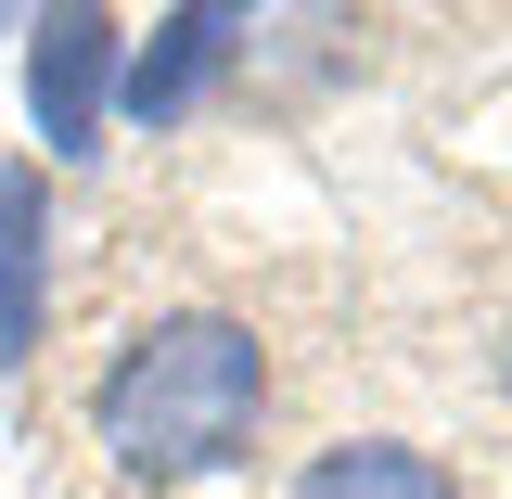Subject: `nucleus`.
<instances>
[{
	"label": "nucleus",
	"mask_w": 512,
	"mask_h": 499,
	"mask_svg": "<svg viewBox=\"0 0 512 499\" xmlns=\"http://www.w3.org/2000/svg\"><path fill=\"white\" fill-rule=\"evenodd\" d=\"M39 333H52V180L0 167V384L39 359Z\"/></svg>",
	"instance_id": "nucleus-3"
},
{
	"label": "nucleus",
	"mask_w": 512,
	"mask_h": 499,
	"mask_svg": "<svg viewBox=\"0 0 512 499\" xmlns=\"http://www.w3.org/2000/svg\"><path fill=\"white\" fill-rule=\"evenodd\" d=\"M500 397H512V320H500Z\"/></svg>",
	"instance_id": "nucleus-6"
},
{
	"label": "nucleus",
	"mask_w": 512,
	"mask_h": 499,
	"mask_svg": "<svg viewBox=\"0 0 512 499\" xmlns=\"http://www.w3.org/2000/svg\"><path fill=\"white\" fill-rule=\"evenodd\" d=\"M244 52V13H218V0H192V13H167L141 52H128V116L141 128H180L205 90H218V64Z\"/></svg>",
	"instance_id": "nucleus-4"
},
{
	"label": "nucleus",
	"mask_w": 512,
	"mask_h": 499,
	"mask_svg": "<svg viewBox=\"0 0 512 499\" xmlns=\"http://www.w3.org/2000/svg\"><path fill=\"white\" fill-rule=\"evenodd\" d=\"M116 52H128L116 13H39V26H26V116H39L52 154H90V141H103Z\"/></svg>",
	"instance_id": "nucleus-2"
},
{
	"label": "nucleus",
	"mask_w": 512,
	"mask_h": 499,
	"mask_svg": "<svg viewBox=\"0 0 512 499\" xmlns=\"http://www.w3.org/2000/svg\"><path fill=\"white\" fill-rule=\"evenodd\" d=\"M269 436V333L231 308H154L90 372V448L128 487H218Z\"/></svg>",
	"instance_id": "nucleus-1"
},
{
	"label": "nucleus",
	"mask_w": 512,
	"mask_h": 499,
	"mask_svg": "<svg viewBox=\"0 0 512 499\" xmlns=\"http://www.w3.org/2000/svg\"><path fill=\"white\" fill-rule=\"evenodd\" d=\"M282 499H461V474L436 448H410V436H333Z\"/></svg>",
	"instance_id": "nucleus-5"
}]
</instances>
